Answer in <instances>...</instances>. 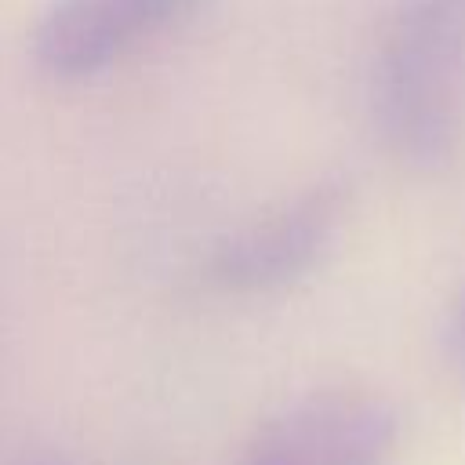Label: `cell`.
<instances>
[{
    "label": "cell",
    "mask_w": 465,
    "mask_h": 465,
    "mask_svg": "<svg viewBox=\"0 0 465 465\" xmlns=\"http://www.w3.org/2000/svg\"><path fill=\"white\" fill-rule=\"evenodd\" d=\"M200 7L207 0H47L33 29V58L54 80H87Z\"/></svg>",
    "instance_id": "obj_4"
},
{
    "label": "cell",
    "mask_w": 465,
    "mask_h": 465,
    "mask_svg": "<svg viewBox=\"0 0 465 465\" xmlns=\"http://www.w3.org/2000/svg\"><path fill=\"white\" fill-rule=\"evenodd\" d=\"M381 149L414 174H447L465 153V0H400L371 62Z\"/></svg>",
    "instance_id": "obj_1"
},
{
    "label": "cell",
    "mask_w": 465,
    "mask_h": 465,
    "mask_svg": "<svg viewBox=\"0 0 465 465\" xmlns=\"http://www.w3.org/2000/svg\"><path fill=\"white\" fill-rule=\"evenodd\" d=\"M400 436V407L381 389L323 385L258 425L247 465H392Z\"/></svg>",
    "instance_id": "obj_3"
},
{
    "label": "cell",
    "mask_w": 465,
    "mask_h": 465,
    "mask_svg": "<svg viewBox=\"0 0 465 465\" xmlns=\"http://www.w3.org/2000/svg\"><path fill=\"white\" fill-rule=\"evenodd\" d=\"M436 356L443 374L465 385V272L443 302V312L436 323Z\"/></svg>",
    "instance_id": "obj_5"
},
{
    "label": "cell",
    "mask_w": 465,
    "mask_h": 465,
    "mask_svg": "<svg viewBox=\"0 0 465 465\" xmlns=\"http://www.w3.org/2000/svg\"><path fill=\"white\" fill-rule=\"evenodd\" d=\"M352 211V182L323 174L229 232L211 254V280L229 294H272L305 280L338 243Z\"/></svg>",
    "instance_id": "obj_2"
}]
</instances>
